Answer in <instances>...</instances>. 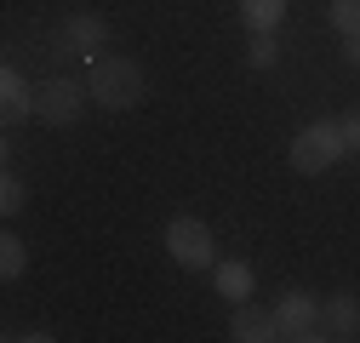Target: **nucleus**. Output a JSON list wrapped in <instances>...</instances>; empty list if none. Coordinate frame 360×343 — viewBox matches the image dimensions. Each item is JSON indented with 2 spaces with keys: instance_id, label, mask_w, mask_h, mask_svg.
Segmentation results:
<instances>
[{
  "instance_id": "obj_8",
  "label": "nucleus",
  "mask_w": 360,
  "mask_h": 343,
  "mask_svg": "<svg viewBox=\"0 0 360 343\" xmlns=\"http://www.w3.org/2000/svg\"><path fill=\"white\" fill-rule=\"evenodd\" d=\"M0 98H6V103H0V120H6V126H23V120H34V86L6 63V69H0Z\"/></svg>"
},
{
  "instance_id": "obj_11",
  "label": "nucleus",
  "mask_w": 360,
  "mask_h": 343,
  "mask_svg": "<svg viewBox=\"0 0 360 343\" xmlns=\"http://www.w3.org/2000/svg\"><path fill=\"white\" fill-rule=\"evenodd\" d=\"M281 18H286V0H240V23L252 34H275Z\"/></svg>"
},
{
  "instance_id": "obj_12",
  "label": "nucleus",
  "mask_w": 360,
  "mask_h": 343,
  "mask_svg": "<svg viewBox=\"0 0 360 343\" xmlns=\"http://www.w3.org/2000/svg\"><path fill=\"white\" fill-rule=\"evenodd\" d=\"M29 269V246L18 240V235H0V275H6V280H18Z\"/></svg>"
},
{
  "instance_id": "obj_2",
  "label": "nucleus",
  "mask_w": 360,
  "mask_h": 343,
  "mask_svg": "<svg viewBox=\"0 0 360 343\" xmlns=\"http://www.w3.org/2000/svg\"><path fill=\"white\" fill-rule=\"evenodd\" d=\"M343 120H309L303 132L292 138V149H286V160H292V172H303V178H314V172H326V166H338L343 160Z\"/></svg>"
},
{
  "instance_id": "obj_9",
  "label": "nucleus",
  "mask_w": 360,
  "mask_h": 343,
  "mask_svg": "<svg viewBox=\"0 0 360 343\" xmlns=\"http://www.w3.org/2000/svg\"><path fill=\"white\" fill-rule=\"evenodd\" d=\"M212 286H217V297H229V304H246L252 297V264L246 257H217L212 264Z\"/></svg>"
},
{
  "instance_id": "obj_7",
  "label": "nucleus",
  "mask_w": 360,
  "mask_h": 343,
  "mask_svg": "<svg viewBox=\"0 0 360 343\" xmlns=\"http://www.w3.org/2000/svg\"><path fill=\"white\" fill-rule=\"evenodd\" d=\"M103 40H109V23H103V18H92V12H75V18L63 23V46H69V52H80L86 63L103 58Z\"/></svg>"
},
{
  "instance_id": "obj_1",
  "label": "nucleus",
  "mask_w": 360,
  "mask_h": 343,
  "mask_svg": "<svg viewBox=\"0 0 360 343\" xmlns=\"http://www.w3.org/2000/svg\"><path fill=\"white\" fill-rule=\"evenodd\" d=\"M86 92H92L98 109L109 115H126V109H138L143 103V69L131 63V58H92L86 63Z\"/></svg>"
},
{
  "instance_id": "obj_6",
  "label": "nucleus",
  "mask_w": 360,
  "mask_h": 343,
  "mask_svg": "<svg viewBox=\"0 0 360 343\" xmlns=\"http://www.w3.org/2000/svg\"><path fill=\"white\" fill-rule=\"evenodd\" d=\"M229 337L235 343H269V337H281V326H275V309H263V304H235V315H229Z\"/></svg>"
},
{
  "instance_id": "obj_5",
  "label": "nucleus",
  "mask_w": 360,
  "mask_h": 343,
  "mask_svg": "<svg viewBox=\"0 0 360 343\" xmlns=\"http://www.w3.org/2000/svg\"><path fill=\"white\" fill-rule=\"evenodd\" d=\"M275 326L286 343H321L326 337V321H321V304H314L309 292H286L275 304Z\"/></svg>"
},
{
  "instance_id": "obj_4",
  "label": "nucleus",
  "mask_w": 360,
  "mask_h": 343,
  "mask_svg": "<svg viewBox=\"0 0 360 343\" xmlns=\"http://www.w3.org/2000/svg\"><path fill=\"white\" fill-rule=\"evenodd\" d=\"M86 103H92V92H86L80 80H69V75H52V80L34 86V120L40 126H58V132L80 120Z\"/></svg>"
},
{
  "instance_id": "obj_17",
  "label": "nucleus",
  "mask_w": 360,
  "mask_h": 343,
  "mask_svg": "<svg viewBox=\"0 0 360 343\" xmlns=\"http://www.w3.org/2000/svg\"><path fill=\"white\" fill-rule=\"evenodd\" d=\"M343 63L360 69V34H343Z\"/></svg>"
},
{
  "instance_id": "obj_13",
  "label": "nucleus",
  "mask_w": 360,
  "mask_h": 343,
  "mask_svg": "<svg viewBox=\"0 0 360 343\" xmlns=\"http://www.w3.org/2000/svg\"><path fill=\"white\" fill-rule=\"evenodd\" d=\"M246 63H252V69H275V63H281V46H275V34H252V46H246Z\"/></svg>"
},
{
  "instance_id": "obj_10",
  "label": "nucleus",
  "mask_w": 360,
  "mask_h": 343,
  "mask_svg": "<svg viewBox=\"0 0 360 343\" xmlns=\"http://www.w3.org/2000/svg\"><path fill=\"white\" fill-rule=\"evenodd\" d=\"M321 321H326V337H360V297H349V292L326 297Z\"/></svg>"
},
{
  "instance_id": "obj_15",
  "label": "nucleus",
  "mask_w": 360,
  "mask_h": 343,
  "mask_svg": "<svg viewBox=\"0 0 360 343\" xmlns=\"http://www.w3.org/2000/svg\"><path fill=\"white\" fill-rule=\"evenodd\" d=\"M0 212H6V218H12V212H23V178H18V172L0 178Z\"/></svg>"
},
{
  "instance_id": "obj_14",
  "label": "nucleus",
  "mask_w": 360,
  "mask_h": 343,
  "mask_svg": "<svg viewBox=\"0 0 360 343\" xmlns=\"http://www.w3.org/2000/svg\"><path fill=\"white\" fill-rule=\"evenodd\" d=\"M326 18H332L338 34H360V0H332V12H326Z\"/></svg>"
},
{
  "instance_id": "obj_16",
  "label": "nucleus",
  "mask_w": 360,
  "mask_h": 343,
  "mask_svg": "<svg viewBox=\"0 0 360 343\" xmlns=\"http://www.w3.org/2000/svg\"><path fill=\"white\" fill-rule=\"evenodd\" d=\"M343 143L360 155V115H349V120H343Z\"/></svg>"
},
{
  "instance_id": "obj_3",
  "label": "nucleus",
  "mask_w": 360,
  "mask_h": 343,
  "mask_svg": "<svg viewBox=\"0 0 360 343\" xmlns=\"http://www.w3.org/2000/svg\"><path fill=\"white\" fill-rule=\"evenodd\" d=\"M166 252H172V264L177 269H212L217 264V235H212V224H200V218H172L166 224Z\"/></svg>"
}]
</instances>
